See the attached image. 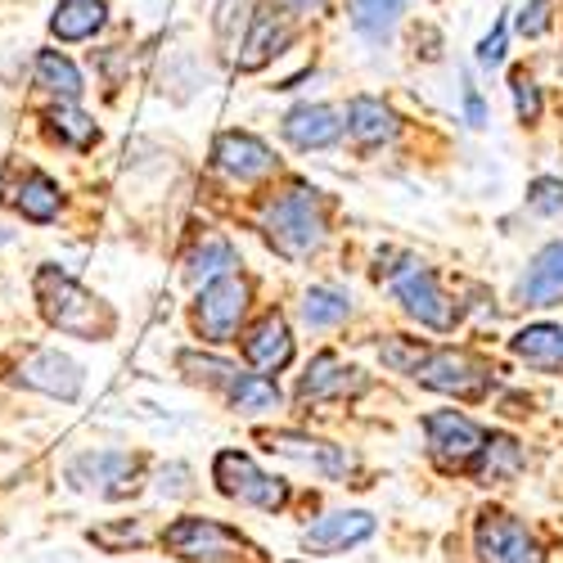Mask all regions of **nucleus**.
<instances>
[{"instance_id":"nucleus-1","label":"nucleus","mask_w":563,"mask_h":563,"mask_svg":"<svg viewBox=\"0 0 563 563\" xmlns=\"http://www.w3.org/2000/svg\"><path fill=\"white\" fill-rule=\"evenodd\" d=\"M36 302H41V316L51 320L59 334H77V339H109L113 334V311L100 298H90L73 275H64L55 266L36 271Z\"/></svg>"},{"instance_id":"nucleus-2","label":"nucleus","mask_w":563,"mask_h":563,"mask_svg":"<svg viewBox=\"0 0 563 563\" xmlns=\"http://www.w3.org/2000/svg\"><path fill=\"white\" fill-rule=\"evenodd\" d=\"M262 234L279 257H289V262L311 257L324 244V208H320L316 190L298 185V190L271 199L262 208Z\"/></svg>"},{"instance_id":"nucleus-3","label":"nucleus","mask_w":563,"mask_h":563,"mask_svg":"<svg viewBox=\"0 0 563 563\" xmlns=\"http://www.w3.org/2000/svg\"><path fill=\"white\" fill-rule=\"evenodd\" d=\"M163 550L185 563H244L253 554L249 537H240L217 519H176L163 532Z\"/></svg>"},{"instance_id":"nucleus-4","label":"nucleus","mask_w":563,"mask_h":563,"mask_svg":"<svg viewBox=\"0 0 563 563\" xmlns=\"http://www.w3.org/2000/svg\"><path fill=\"white\" fill-rule=\"evenodd\" d=\"M415 379L424 388H433V393H446V397H460V401H478L492 388V369L474 352L429 347V356L415 369Z\"/></svg>"},{"instance_id":"nucleus-5","label":"nucleus","mask_w":563,"mask_h":563,"mask_svg":"<svg viewBox=\"0 0 563 563\" xmlns=\"http://www.w3.org/2000/svg\"><path fill=\"white\" fill-rule=\"evenodd\" d=\"M212 478H217L221 496L240 500V505L271 509V514L289 505V487L279 478H271V474H262V468L253 464V455H244V451H221L212 460Z\"/></svg>"},{"instance_id":"nucleus-6","label":"nucleus","mask_w":563,"mask_h":563,"mask_svg":"<svg viewBox=\"0 0 563 563\" xmlns=\"http://www.w3.org/2000/svg\"><path fill=\"white\" fill-rule=\"evenodd\" d=\"M244 311H249V279L244 275H217L203 285L199 302H195V324L208 343H230L240 334L244 324Z\"/></svg>"},{"instance_id":"nucleus-7","label":"nucleus","mask_w":563,"mask_h":563,"mask_svg":"<svg viewBox=\"0 0 563 563\" xmlns=\"http://www.w3.org/2000/svg\"><path fill=\"white\" fill-rule=\"evenodd\" d=\"M424 433H429V455L438 468H446V474H460V468H474L487 433L474 424L468 415L460 410H433L424 415Z\"/></svg>"},{"instance_id":"nucleus-8","label":"nucleus","mask_w":563,"mask_h":563,"mask_svg":"<svg viewBox=\"0 0 563 563\" xmlns=\"http://www.w3.org/2000/svg\"><path fill=\"white\" fill-rule=\"evenodd\" d=\"M393 298L401 302L406 316L429 324V330H451L455 324V302L442 294L438 275L429 266H419V262H406V271L393 275Z\"/></svg>"},{"instance_id":"nucleus-9","label":"nucleus","mask_w":563,"mask_h":563,"mask_svg":"<svg viewBox=\"0 0 563 563\" xmlns=\"http://www.w3.org/2000/svg\"><path fill=\"white\" fill-rule=\"evenodd\" d=\"M68 483L81 487V492L122 500L140 487V460L122 455V451H90V455H77L68 464Z\"/></svg>"},{"instance_id":"nucleus-10","label":"nucleus","mask_w":563,"mask_h":563,"mask_svg":"<svg viewBox=\"0 0 563 563\" xmlns=\"http://www.w3.org/2000/svg\"><path fill=\"white\" fill-rule=\"evenodd\" d=\"M478 554L483 563H541V545L532 541V532L505 509H487L478 519Z\"/></svg>"},{"instance_id":"nucleus-11","label":"nucleus","mask_w":563,"mask_h":563,"mask_svg":"<svg viewBox=\"0 0 563 563\" xmlns=\"http://www.w3.org/2000/svg\"><path fill=\"white\" fill-rule=\"evenodd\" d=\"M212 163H217L230 180H240V185L266 180V176L275 172V154L262 145L257 135H249V131H225V135H217Z\"/></svg>"},{"instance_id":"nucleus-12","label":"nucleus","mask_w":563,"mask_h":563,"mask_svg":"<svg viewBox=\"0 0 563 563\" xmlns=\"http://www.w3.org/2000/svg\"><path fill=\"white\" fill-rule=\"evenodd\" d=\"M356 393H365V374L352 369V365H343L334 352H320L307 365V374L298 379V401L302 406L307 401H347Z\"/></svg>"},{"instance_id":"nucleus-13","label":"nucleus","mask_w":563,"mask_h":563,"mask_svg":"<svg viewBox=\"0 0 563 563\" xmlns=\"http://www.w3.org/2000/svg\"><path fill=\"white\" fill-rule=\"evenodd\" d=\"M294 41V19L285 14L271 0V5L253 19V27H249V36H244V45H240V68L244 73H257V68H266L275 55H285V45Z\"/></svg>"},{"instance_id":"nucleus-14","label":"nucleus","mask_w":563,"mask_h":563,"mask_svg":"<svg viewBox=\"0 0 563 563\" xmlns=\"http://www.w3.org/2000/svg\"><path fill=\"white\" fill-rule=\"evenodd\" d=\"M19 384H27V388H36V393H45V397H64V401H73L77 393H81V365L77 361H68L64 352H32L23 365H19Z\"/></svg>"},{"instance_id":"nucleus-15","label":"nucleus","mask_w":563,"mask_h":563,"mask_svg":"<svg viewBox=\"0 0 563 563\" xmlns=\"http://www.w3.org/2000/svg\"><path fill=\"white\" fill-rule=\"evenodd\" d=\"M244 356L249 365H257L262 374H275V369H285L294 361V334H289V324L279 311H266L253 330L244 334Z\"/></svg>"},{"instance_id":"nucleus-16","label":"nucleus","mask_w":563,"mask_h":563,"mask_svg":"<svg viewBox=\"0 0 563 563\" xmlns=\"http://www.w3.org/2000/svg\"><path fill=\"white\" fill-rule=\"evenodd\" d=\"M365 537H374V514L365 509H334L316 519L307 532H302V545L307 550H347V545H361Z\"/></svg>"},{"instance_id":"nucleus-17","label":"nucleus","mask_w":563,"mask_h":563,"mask_svg":"<svg viewBox=\"0 0 563 563\" xmlns=\"http://www.w3.org/2000/svg\"><path fill=\"white\" fill-rule=\"evenodd\" d=\"M266 451H279V455H289V460L316 464L324 478H347V468H352V455L343 446H330V442L307 438V433H271L266 438Z\"/></svg>"},{"instance_id":"nucleus-18","label":"nucleus","mask_w":563,"mask_h":563,"mask_svg":"<svg viewBox=\"0 0 563 563\" xmlns=\"http://www.w3.org/2000/svg\"><path fill=\"white\" fill-rule=\"evenodd\" d=\"M519 302L523 307H554V302H563V240L545 244L532 257L528 275L519 279Z\"/></svg>"},{"instance_id":"nucleus-19","label":"nucleus","mask_w":563,"mask_h":563,"mask_svg":"<svg viewBox=\"0 0 563 563\" xmlns=\"http://www.w3.org/2000/svg\"><path fill=\"white\" fill-rule=\"evenodd\" d=\"M339 135H343V122L330 104H298L285 118V140L294 150H324V145H334Z\"/></svg>"},{"instance_id":"nucleus-20","label":"nucleus","mask_w":563,"mask_h":563,"mask_svg":"<svg viewBox=\"0 0 563 563\" xmlns=\"http://www.w3.org/2000/svg\"><path fill=\"white\" fill-rule=\"evenodd\" d=\"M5 203H14L27 221H55V212H59V185L45 172L27 167L23 176H14L5 185Z\"/></svg>"},{"instance_id":"nucleus-21","label":"nucleus","mask_w":563,"mask_h":563,"mask_svg":"<svg viewBox=\"0 0 563 563\" xmlns=\"http://www.w3.org/2000/svg\"><path fill=\"white\" fill-rule=\"evenodd\" d=\"M347 135L356 140L361 150H379L397 135V113L384 100H374V96H356L347 104Z\"/></svg>"},{"instance_id":"nucleus-22","label":"nucleus","mask_w":563,"mask_h":563,"mask_svg":"<svg viewBox=\"0 0 563 563\" xmlns=\"http://www.w3.org/2000/svg\"><path fill=\"white\" fill-rule=\"evenodd\" d=\"M509 347L532 369H563V324H528L509 339Z\"/></svg>"},{"instance_id":"nucleus-23","label":"nucleus","mask_w":563,"mask_h":563,"mask_svg":"<svg viewBox=\"0 0 563 563\" xmlns=\"http://www.w3.org/2000/svg\"><path fill=\"white\" fill-rule=\"evenodd\" d=\"M523 468V446L514 442V438H505V433H492L487 442H483V451H478V460H474V474H478V483H505V478H514Z\"/></svg>"},{"instance_id":"nucleus-24","label":"nucleus","mask_w":563,"mask_h":563,"mask_svg":"<svg viewBox=\"0 0 563 563\" xmlns=\"http://www.w3.org/2000/svg\"><path fill=\"white\" fill-rule=\"evenodd\" d=\"M109 10H104V0H64V5L55 10L51 19V32L59 41H86V36H96L104 27Z\"/></svg>"},{"instance_id":"nucleus-25","label":"nucleus","mask_w":563,"mask_h":563,"mask_svg":"<svg viewBox=\"0 0 563 563\" xmlns=\"http://www.w3.org/2000/svg\"><path fill=\"white\" fill-rule=\"evenodd\" d=\"M406 14V0H352V27L369 41H384Z\"/></svg>"},{"instance_id":"nucleus-26","label":"nucleus","mask_w":563,"mask_h":563,"mask_svg":"<svg viewBox=\"0 0 563 563\" xmlns=\"http://www.w3.org/2000/svg\"><path fill=\"white\" fill-rule=\"evenodd\" d=\"M45 122H51V135H59L64 145H73V150H90L100 140V126L90 122L81 109H73V100H64L59 109H51V113H45Z\"/></svg>"},{"instance_id":"nucleus-27","label":"nucleus","mask_w":563,"mask_h":563,"mask_svg":"<svg viewBox=\"0 0 563 563\" xmlns=\"http://www.w3.org/2000/svg\"><path fill=\"white\" fill-rule=\"evenodd\" d=\"M230 266H234V249H230V240H221V234H208V240H203L190 257H185V275H190L195 285L225 275Z\"/></svg>"},{"instance_id":"nucleus-28","label":"nucleus","mask_w":563,"mask_h":563,"mask_svg":"<svg viewBox=\"0 0 563 563\" xmlns=\"http://www.w3.org/2000/svg\"><path fill=\"white\" fill-rule=\"evenodd\" d=\"M347 311H352V302H347L343 289L316 285V289H307V298H302V320L311 324V330H330V324L347 320Z\"/></svg>"},{"instance_id":"nucleus-29","label":"nucleus","mask_w":563,"mask_h":563,"mask_svg":"<svg viewBox=\"0 0 563 563\" xmlns=\"http://www.w3.org/2000/svg\"><path fill=\"white\" fill-rule=\"evenodd\" d=\"M230 406L240 415H262V410H275L279 406V388L266 379V374H240L230 384Z\"/></svg>"},{"instance_id":"nucleus-30","label":"nucleus","mask_w":563,"mask_h":563,"mask_svg":"<svg viewBox=\"0 0 563 563\" xmlns=\"http://www.w3.org/2000/svg\"><path fill=\"white\" fill-rule=\"evenodd\" d=\"M36 77H41L45 90H55L59 100H77L81 96V73L59 51H41L36 55Z\"/></svg>"},{"instance_id":"nucleus-31","label":"nucleus","mask_w":563,"mask_h":563,"mask_svg":"<svg viewBox=\"0 0 563 563\" xmlns=\"http://www.w3.org/2000/svg\"><path fill=\"white\" fill-rule=\"evenodd\" d=\"M180 369L190 374V379H199V384H221V388H230L234 379H240V369H234L230 361H221V356H199V352H180Z\"/></svg>"},{"instance_id":"nucleus-32","label":"nucleus","mask_w":563,"mask_h":563,"mask_svg":"<svg viewBox=\"0 0 563 563\" xmlns=\"http://www.w3.org/2000/svg\"><path fill=\"white\" fill-rule=\"evenodd\" d=\"M379 356H384V365H388V369H397V374H415V369H419V361L429 356V347L419 343V339H384Z\"/></svg>"},{"instance_id":"nucleus-33","label":"nucleus","mask_w":563,"mask_h":563,"mask_svg":"<svg viewBox=\"0 0 563 563\" xmlns=\"http://www.w3.org/2000/svg\"><path fill=\"white\" fill-rule=\"evenodd\" d=\"M528 208L541 217H559L563 212V180L559 176H537L528 185Z\"/></svg>"},{"instance_id":"nucleus-34","label":"nucleus","mask_w":563,"mask_h":563,"mask_svg":"<svg viewBox=\"0 0 563 563\" xmlns=\"http://www.w3.org/2000/svg\"><path fill=\"white\" fill-rule=\"evenodd\" d=\"M509 86H514V109H519V122H537L541 118V90H537V81L523 68H514Z\"/></svg>"},{"instance_id":"nucleus-35","label":"nucleus","mask_w":563,"mask_h":563,"mask_svg":"<svg viewBox=\"0 0 563 563\" xmlns=\"http://www.w3.org/2000/svg\"><path fill=\"white\" fill-rule=\"evenodd\" d=\"M550 10H554V0H528V5L519 10V19H514V23H519V36H528V41H537V36H545L550 32Z\"/></svg>"},{"instance_id":"nucleus-36","label":"nucleus","mask_w":563,"mask_h":563,"mask_svg":"<svg viewBox=\"0 0 563 563\" xmlns=\"http://www.w3.org/2000/svg\"><path fill=\"white\" fill-rule=\"evenodd\" d=\"M96 545H109V550H122V545H145L150 541V528L145 523H122V528H96L90 532Z\"/></svg>"},{"instance_id":"nucleus-37","label":"nucleus","mask_w":563,"mask_h":563,"mask_svg":"<svg viewBox=\"0 0 563 563\" xmlns=\"http://www.w3.org/2000/svg\"><path fill=\"white\" fill-rule=\"evenodd\" d=\"M500 59H505V23H496L492 36L478 45V64H483V68H496Z\"/></svg>"},{"instance_id":"nucleus-38","label":"nucleus","mask_w":563,"mask_h":563,"mask_svg":"<svg viewBox=\"0 0 563 563\" xmlns=\"http://www.w3.org/2000/svg\"><path fill=\"white\" fill-rule=\"evenodd\" d=\"M279 10H285L289 19H307V14H316V10H324V0H275Z\"/></svg>"},{"instance_id":"nucleus-39","label":"nucleus","mask_w":563,"mask_h":563,"mask_svg":"<svg viewBox=\"0 0 563 563\" xmlns=\"http://www.w3.org/2000/svg\"><path fill=\"white\" fill-rule=\"evenodd\" d=\"M464 109H468V122H474V126H483V122H487V113H483V100H478V90L468 86V81H464Z\"/></svg>"}]
</instances>
